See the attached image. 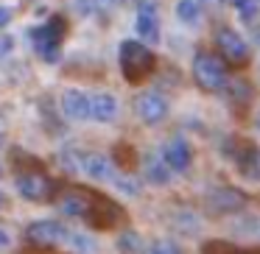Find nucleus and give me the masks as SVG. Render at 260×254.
Segmentation results:
<instances>
[{"label": "nucleus", "mask_w": 260, "mask_h": 254, "mask_svg": "<svg viewBox=\"0 0 260 254\" xmlns=\"http://www.w3.org/2000/svg\"><path fill=\"white\" fill-rule=\"evenodd\" d=\"M151 67H154V56L143 42L129 40L120 45V70H123L126 81L137 84V81H143L151 73Z\"/></svg>", "instance_id": "nucleus-1"}, {"label": "nucleus", "mask_w": 260, "mask_h": 254, "mask_svg": "<svg viewBox=\"0 0 260 254\" xmlns=\"http://www.w3.org/2000/svg\"><path fill=\"white\" fill-rule=\"evenodd\" d=\"M193 79H196V84L207 92L224 90L226 81H230L221 59H215L213 53H207V51H199L196 59H193Z\"/></svg>", "instance_id": "nucleus-2"}, {"label": "nucleus", "mask_w": 260, "mask_h": 254, "mask_svg": "<svg viewBox=\"0 0 260 254\" xmlns=\"http://www.w3.org/2000/svg\"><path fill=\"white\" fill-rule=\"evenodd\" d=\"M135 112L143 123L157 126L168 118V101H165V95H159V92H154V90L140 92V95L135 98Z\"/></svg>", "instance_id": "nucleus-3"}, {"label": "nucleus", "mask_w": 260, "mask_h": 254, "mask_svg": "<svg viewBox=\"0 0 260 254\" xmlns=\"http://www.w3.org/2000/svg\"><path fill=\"white\" fill-rule=\"evenodd\" d=\"M70 229L59 221H34V224L25 229V237H28L34 246H56V243H68Z\"/></svg>", "instance_id": "nucleus-4"}, {"label": "nucleus", "mask_w": 260, "mask_h": 254, "mask_svg": "<svg viewBox=\"0 0 260 254\" xmlns=\"http://www.w3.org/2000/svg\"><path fill=\"white\" fill-rule=\"evenodd\" d=\"M215 45H218L221 56H224L230 64H246L249 62V45L238 31L221 28L218 34H215Z\"/></svg>", "instance_id": "nucleus-5"}, {"label": "nucleus", "mask_w": 260, "mask_h": 254, "mask_svg": "<svg viewBox=\"0 0 260 254\" xmlns=\"http://www.w3.org/2000/svg\"><path fill=\"white\" fill-rule=\"evenodd\" d=\"M207 207L215 215H232L246 207V196L235 187H221V190H213L207 196Z\"/></svg>", "instance_id": "nucleus-6"}, {"label": "nucleus", "mask_w": 260, "mask_h": 254, "mask_svg": "<svg viewBox=\"0 0 260 254\" xmlns=\"http://www.w3.org/2000/svg\"><path fill=\"white\" fill-rule=\"evenodd\" d=\"M135 31H137V37H143V40H148V42H159V17H157L154 3L140 0L137 17H135Z\"/></svg>", "instance_id": "nucleus-7"}, {"label": "nucleus", "mask_w": 260, "mask_h": 254, "mask_svg": "<svg viewBox=\"0 0 260 254\" xmlns=\"http://www.w3.org/2000/svg\"><path fill=\"white\" fill-rule=\"evenodd\" d=\"M79 170L95 182H112L115 179V165L104 154H79Z\"/></svg>", "instance_id": "nucleus-8"}, {"label": "nucleus", "mask_w": 260, "mask_h": 254, "mask_svg": "<svg viewBox=\"0 0 260 254\" xmlns=\"http://www.w3.org/2000/svg\"><path fill=\"white\" fill-rule=\"evenodd\" d=\"M118 98L112 92H92L90 95V118L98 120V123H112L118 118Z\"/></svg>", "instance_id": "nucleus-9"}, {"label": "nucleus", "mask_w": 260, "mask_h": 254, "mask_svg": "<svg viewBox=\"0 0 260 254\" xmlns=\"http://www.w3.org/2000/svg\"><path fill=\"white\" fill-rule=\"evenodd\" d=\"M14 185H17L20 196L28 198V201H45L51 196V182L40 173H23V176H17Z\"/></svg>", "instance_id": "nucleus-10"}, {"label": "nucleus", "mask_w": 260, "mask_h": 254, "mask_svg": "<svg viewBox=\"0 0 260 254\" xmlns=\"http://www.w3.org/2000/svg\"><path fill=\"white\" fill-rule=\"evenodd\" d=\"M62 112L70 120H87L90 118V95L84 90H64L62 95Z\"/></svg>", "instance_id": "nucleus-11"}, {"label": "nucleus", "mask_w": 260, "mask_h": 254, "mask_svg": "<svg viewBox=\"0 0 260 254\" xmlns=\"http://www.w3.org/2000/svg\"><path fill=\"white\" fill-rule=\"evenodd\" d=\"M162 159L168 162V168L171 170H176V173H182V170H187L190 168V146L187 142H182V140H171L168 146L162 148Z\"/></svg>", "instance_id": "nucleus-12"}, {"label": "nucleus", "mask_w": 260, "mask_h": 254, "mask_svg": "<svg viewBox=\"0 0 260 254\" xmlns=\"http://www.w3.org/2000/svg\"><path fill=\"white\" fill-rule=\"evenodd\" d=\"M90 207H92V201L79 190L64 193V196L59 198V212L70 215V218H87V215H90Z\"/></svg>", "instance_id": "nucleus-13"}, {"label": "nucleus", "mask_w": 260, "mask_h": 254, "mask_svg": "<svg viewBox=\"0 0 260 254\" xmlns=\"http://www.w3.org/2000/svg\"><path fill=\"white\" fill-rule=\"evenodd\" d=\"M146 179L151 182V185H168L171 182V168L165 159H148L146 162Z\"/></svg>", "instance_id": "nucleus-14"}, {"label": "nucleus", "mask_w": 260, "mask_h": 254, "mask_svg": "<svg viewBox=\"0 0 260 254\" xmlns=\"http://www.w3.org/2000/svg\"><path fill=\"white\" fill-rule=\"evenodd\" d=\"M238 165H241V173L246 176V179L260 182V151L257 148H249V151L238 159Z\"/></svg>", "instance_id": "nucleus-15"}, {"label": "nucleus", "mask_w": 260, "mask_h": 254, "mask_svg": "<svg viewBox=\"0 0 260 254\" xmlns=\"http://www.w3.org/2000/svg\"><path fill=\"white\" fill-rule=\"evenodd\" d=\"M176 17H179L185 25H196L199 20H202V6H199V0H179V3H176Z\"/></svg>", "instance_id": "nucleus-16"}, {"label": "nucleus", "mask_w": 260, "mask_h": 254, "mask_svg": "<svg viewBox=\"0 0 260 254\" xmlns=\"http://www.w3.org/2000/svg\"><path fill=\"white\" fill-rule=\"evenodd\" d=\"M118 251L120 254H146V243H143V237L137 235V232H123V235L118 237Z\"/></svg>", "instance_id": "nucleus-17"}, {"label": "nucleus", "mask_w": 260, "mask_h": 254, "mask_svg": "<svg viewBox=\"0 0 260 254\" xmlns=\"http://www.w3.org/2000/svg\"><path fill=\"white\" fill-rule=\"evenodd\" d=\"M146 254H182V248L176 246V240H168V237H159L148 246Z\"/></svg>", "instance_id": "nucleus-18"}, {"label": "nucleus", "mask_w": 260, "mask_h": 254, "mask_svg": "<svg viewBox=\"0 0 260 254\" xmlns=\"http://www.w3.org/2000/svg\"><path fill=\"white\" fill-rule=\"evenodd\" d=\"M232 6H235V12L241 14L243 20H252L260 9V0H232Z\"/></svg>", "instance_id": "nucleus-19"}, {"label": "nucleus", "mask_w": 260, "mask_h": 254, "mask_svg": "<svg viewBox=\"0 0 260 254\" xmlns=\"http://www.w3.org/2000/svg\"><path fill=\"white\" fill-rule=\"evenodd\" d=\"M115 187H118L120 193H126V196H137V193H140V185H137L135 179H129V176H118L115 173Z\"/></svg>", "instance_id": "nucleus-20"}, {"label": "nucleus", "mask_w": 260, "mask_h": 254, "mask_svg": "<svg viewBox=\"0 0 260 254\" xmlns=\"http://www.w3.org/2000/svg\"><path fill=\"white\" fill-rule=\"evenodd\" d=\"M68 243H70V246H76L79 251H84V254H90L92 248H95V246H92V240H87L84 235H76V232H70V235H68Z\"/></svg>", "instance_id": "nucleus-21"}, {"label": "nucleus", "mask_w": 260, "mask_h": 254, "mask_svg": "<svg viewBox=\"0 0 260 254\" xmlns=\"http://www.w3.org/2000/svg\"><path fill=\"white\" fill-rule=\"evenodd\" d=\"M9 23H12V9L0 6V28H3V25H9Z\"/></svg>", "instance_id": "nucleus-22"}, {"label": "nucleus", "mask_w": 260, "mask_h": 254, "mask_svg": "<svg viewBox=\"0 0 260 254\" xmlns=\"http://www.w3.org/2000/svg\"><path fill=\"white\" fill-rule=\"evenodd\" d=\"M9 51H12V40H9V37H3V40H0V56H6Z\"/></svg>", "instance_id": "nucleus-23"}, {"label": "nucleus", "mask_w": 260, "mask_h": 254, "mask_svg": "<svg viewBox=\"0 0 260 254\" xmlns=\"http://www.w3.org/2000/svg\"><path fill=\"white\" fill-rule=\"evenodd\" d=\"M98 6H104V9H112V6H118L120 0H95Z\"/></svg>", "instance_id": "nucleus-24"}, {"label": "nucleus", "mask_w": 260, "mask_h": 254, "mask_svg": "<svg viewBox=\"0 0 260 254\" xmlns=\"http://www.w3.org/2000/svg\"><path fill=\"white\" fill-rule=\"evenodd\" d=\"M9 243H12V237H9V235H6V232L0 229V248H6V246H9Z\"/></svg>", "instance_id": "nucleus-25"}, {"label": "nucleus", "mask_w": 260, "mask_h": 254, "mask_svg": "<svg viewBox=\"0 0 260 254\" xmlns=\"http://www.w3.org/2000/svg\"><path fill=\"white\" fill-rule=\"evenodd\" d=\"M254 123H257V131H260V109H257V120H254Z\"/></svg>", "instance_id": "nucleus-26"}]
</instances>
